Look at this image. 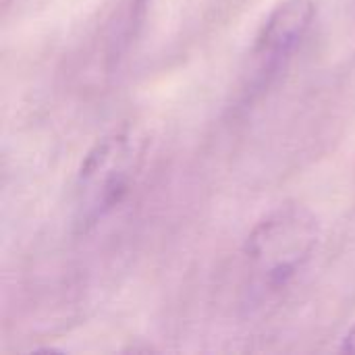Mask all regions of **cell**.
Wrapping results in <instances>:
<instances>
[{
  "mask_svg": "<svg viewBox=\"0 0 355 355\" xmlns=\"http://www.w3.org/2000/svg\"><path fill=\"white\" fill-rule=\"evenodd\" d=\"M314 17V0H283L270 10L248 54L239 89L243 106L256 104L275 87L308 37Z\"/></svg>",
  "mask_w": 355,
  "mask_h": 355,
  "instance_id": "3957f363",
  "label": "cell"
},
{
  "mask_svg": "<svg viewBox=\"0 0 355 355\" xmlns=\"http://www.w3.org/2000/svg\"><path fill=\"white\" fill-rule=\"evenodd\" d=\"M320 237V220L306 206L285 204L266 214L243 243L250 304L283 295L312 262Z\"/></svg>",
  "mask_w": 355,
  "mask_h": 355,
  "instance_id": "6da1fadb",
  "label": "cell"
},
{
  "mask_svg": "<svg viewBox=\"0 0 355 355\" xmlns=\"http://www.w3.org/2000/svg\"><path fill=\"white\" fill-rule=\"evenodd\" d=\"M148 137L123 125L85 154L73 187V227L79 235L96 231L133 193L144 168Z\"/></svg>",
  "mask_w": 355,
  "mask_h": 355,
  "instance_id": "7a4b0ae2",
  "label": "cell"
},
{
  "mask_svg": "<svg viewBox=\"0 0 355 355\" xmlns=\"http://www.w3.org/2000/svg\"><path fill=\"white\" fill-rule=\"evenodd\" d=\"M341 352L343 354H355V322L349 327V331L341 339Z\"/></svg>",
  "mask_w": 355,
  "mask_h": 355,
  "instance_id": "277c9868",
  "label": "cell"
},
{
  "mask_svg": "<svg viewBox=\"0 0 355 355\" xmlns=\"http://www.w3.org/2000/svg\"><path fill=\"white\" fill-rule=\"evenodd\" d=\"M10 4H12V0H0V6H2V12H6V10L10 8Z\"/></svg>",
  "mask_w": 355,
  "mask_h": 355,
  "instance_id": "5b68a950",
  "label": "cell"
}]
</instances>
